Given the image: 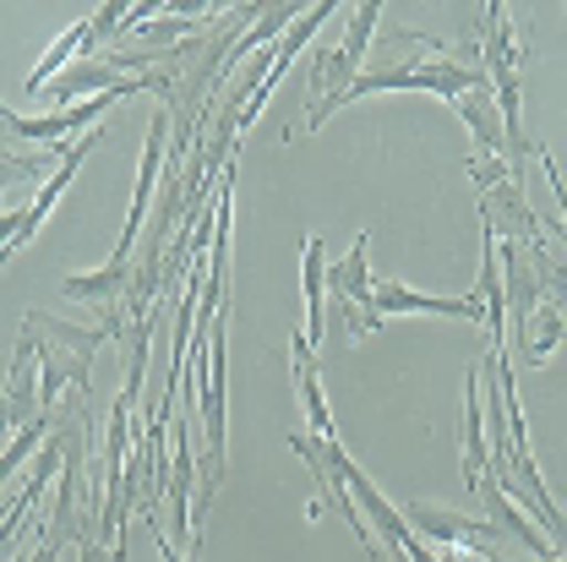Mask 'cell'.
<instances>
[{
	"label": "cell",
	"mask_w": 567,
	"mask_h": 562,
	"mask_svg": "<svg viewBox=\"0 0 567 562\" xmlns=\"http://www.w3.org/2000/svg\"><path fill=\"white\" fill-rule=\"evenodd\" d=\"M453 110L470 121V132H475V153H486V159H507L502 110H496V99H492V82H486V88H475V93H464V99H453Z\"/></svg>",
	"instance_id": "obj_9"
},
{
	"label": "cell",
	"mask_w": 567,
	"mask_h": 562,
	"mask_svg": "<svg viewBox=\"0 0 567 562\" xmlns=\"http://www.w3.org/2000/svg\"><path fill=\"white\" fill-rule=\"evenodd\" d=\"M404 519H410V530H425V541H442L464 558L507 562L502 558V530L492 519H464V513H447V508H410Z\"/></svg>",
	"instance_id": "obj_4"
},
{
	"label": "cell",
	"mask_w": 567,
	"mask_h": 562,
	"mask_svg": "<svg viewBox=\"0 0 567 562\" xmlns=\"http://www.w3.org/2000/svg\"><path fill=\"white\" fill-rule=\"evenodd\" d=\"M475 492L486 497V513H492L496 530H507V535H513V541H518V546H524V552H529L535 562H557L551 541H546V530H540V524H535V519H529V513L513 502V497L502 492L492 476H481V487H475Z\"/></svg>",
	"instance_id": "obj_6"
},
{
	"label": "cell",
	"mask_w": 567,
	"mask_h": 562,
	"mask_svg": "<svg viewBox=\"0 0 567 562\" xmlns=\"http://www.w3.org/2000/svg\"><path fill=\"white\" fill-rule=\"evenodd\" d=\"M563 345V306L546 300L535 317H529V334H524V360L529 366H546V355Z\"/></svg>",
	"instance_id": "obj_10"
},
{
	"label": "cell",
	"mask_w": 567,
	"mask_h": 562,
	"mask_svg": "<svg viewBox=\"0 0 567 562\" xmlns=\"http://www.w3.org/2000/svg\"><path fill=\"white\" fill-rule=\"evenodd\" d=\"M50 159H55V153H44V147L17 153V147H6V142H0V192H6V186H33V181L50 170Z\"/></svg>",
	"instance_id": "obj_11"
},
{
	"label": "cell",
	"mask_w": 567,
	"mask_h": 562,
	"mask_svg": "<svg viewBox=\"0 0 567 562\" xmlns=\"http://www.w3.org/2000/svg\"><path fill=\"white\" fill-rule=\"evenodd\" d=\"M377 17H382V0L354 6L350 22H344L339 50H322V55H317V67H311V110H306V126H311V132H317L333 110H344V93H350V82L360 76V61H365V50H371Z\"/></svg>",
	"instance_id": "obj_2"
},
{
	"label": "cell",
	"mask_w": 567,
	"mask_h": 562,
	"mask_svg": "<svg viewBox=\"0 0 567 562\" xmlns=\"http://www.w3.org/2000/svg\"><path fill=\"white\" fill-rule=\"evenodd\" d=\"M486 459H492V442H486V399H481V360H475L470 382H464V481H470V492L481 487Z\"/></svg>",
	"instance_id": "obj_7"
},
{
	"label": "cell",
	"mask_w": 567,
	"mask_h": 562,
	"mask_svg": "<svg viewBox=\"0 0 567 562\" xmlns=\"http://www.w3.org/2000/svg\"><path fill=\"white\" fill-rule=\"evenodd\" d=\"M300 284H306V328H300V339L317 350L322 345V289H328V246H322V235H306V257H300Z\"/></svg>",
	"instance_id": "obj_8"
},
{
	"label": "cell",
	"mask_w": 567,
	"mask_h": 562,
	"mask_svg": "<svg viewBox=\"0 0 567 562\" xmlns=\"http://www.w3.org/2000/svg\"><path fill=\"white\" fill-rule=\"evenodd\" d=\"M328 295L339 300V311L350 323V339H365V334L382 328L377 300H371L377 295V284H371V229H360L350 252L339 263H328Z\"/></svg>",
	"instance_id": "obj_3"
},
{
	"label": "cell",
	"mask_w": 567,
	"mask_h": 562,
	"mask_svg": "<svg viewBox=\"0 0 567 562\" xmlns=\"http://www.w3.org/2000/svg\"><path fill=\"white\" fill-rule=\"evenodd\" d=\"M377 317H399V311H431V317H458V323H486V300L481 295H458V300H442V295H421L410 284L399 279H382L377 284Z\"/></svg>",
	"instance_id": "obj_5"
},
{
	"label": "cell",
	"mask_w": 567,
	"mask_h": 562,
	"mask_svg": "<svg viewBox=\"0 0 567 562\" xmlns=\"http://www.w3.org/2000/svg\"><path fill=\"white\" fill-rule=\"evenodd\" d=\"M22 334L33 339L39 350V410H55L61 405V388H76V405L93 410V382H87V366L99 345L110 339V328H76V323H61L50 311H28L22 317Z\"/></svg>",
	"instance_id": "obj_1"
}]
</instances>
